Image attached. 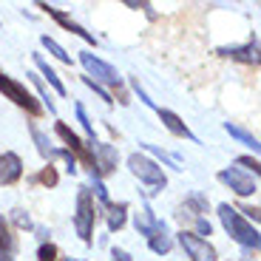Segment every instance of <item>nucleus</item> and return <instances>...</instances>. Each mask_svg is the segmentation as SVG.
<instances>
[{
	"label": "nucleus",
	"mask_w": 261,
	"mask_h": 261,
	"mask_svg": "<svg viewBox=\"0 0 261 261\" xmlns=\"http://www.w3.org/2000/svg\"><path fill=\"white\" fill-rule=\"evenodd\" d=\"M40 179H43L46 185H54V182H57V173H54V170L48 168V170H43V173H40Z\"/></svg>",
	"instance_id": "23"
},
{
	"label": "nucleus",
	"mask_w": 261,
	"mask_h": 261,
	"mask_svg": "<svg viewBox=\"0 0 261 261\" xmlns=\"http://www.w3.org/2000/svg\"><path fill=\"white\" fill-rule=\"evenodd\" d=\"M77 117H80V122H83V128L94 137V128H91V122H88V117H85V108H83V105H77Z\"/></svg>",
	"instance_id": "19"
},
{
	"label": "nucleus",
	"mask_w": 261,
	"mask_h": 261,
	"mask_svg": "<svg viewBox=\"0 0 261 261\" xmlns=\"http://www.w3.org/2000/svg\"><path fill=\"white\" fill-rule=\"evenodd\" d=\"M196 230H199L202 236H210V224L204 222V219H196Z\"/></svg>",
	"instance_id": "25"
},
{
	"label": "nucleus",
	"mask_w": 261,
	"mask_h": 261,
	"mask_svg": "<svg viewBox=\"0 0 261 261\" xmlns=\"http://www.w3.org/2000/svg\"><path fill=\"white\" fill-rule=\"evenodd\" d=\"M94 153L102 159V165H99V170H102V173H108V170L117 168V150H114L111 145H97V148H94Z\"/></svg>",
	"instance_id": "10"
},
{
	"label": "nucleus",
	"mask_w": 261,
	"mask_h": 261,
	"mask_svg": "<svg viewBox=\"0 0 261 261\" xmlns=\"http://www.w3.org/2000/svg\"><path fill=\"white\" fill-rule=\"evenodd\" d=\"M43 46H46L48 51L54 54V57H60V60H63V63H71V57H68V54L63 51V46H57V43H54L51 37H43Z\"/></svg>",
	"instance_id": "16"
},
{
	"label": "nucleus",
	"mask_w": 261,
	"mask_h": 261,
	"mask_svg": "<svg viewBox=\"0 0 261 261\" xmlns=\"http://www.w3.org/2000/svg\"><path fill=\"white\" fill-rule=\"evenodd\" d=\"M0 91L6 94L9 99H14V102H17L20 108H26V111H32V114H40V108L34 105V99L29 97L26 88H23V85H17L14 80H9L6 74H0Z\"/></svg>",
	"instance_id": "5"
},
{
	"label": "nucleus",
	"mask_w": 261,
	"mask_h": 261,
	"mask_svg": "<svg viewBox=\"0 0 261 261\" xmlns=\"http://www.w3.org/2000/svg\"><path fill=\"white\" fill-rule=\"evenodd\" d=\"M239 165H247V168H253V176H255V173H258V159L242 156V159H239Z\"/></svg>",
	"instance_id": "22"
},
{
	"label": "nucleus",
	"mask_w": 261,
	"mask_h": 261,
	"mask_svg": "<svg viewBox=\"0 0 261 261\" xmlns=\"http://www.w3.org/2000/svg\"><path fill=\"white\" fill-rule=\"evenodd\" d=\"M179 244L188 250V255H190L193 261H216V250L210 247L204 239H199V236H193V233H179Z\"/></svg>",
	"instance_id": "4"
},
{
	"label": "nucleus",
	"mask_w": 261,
	"mask_h": 261,
	"mask_svg": "<svg viewBox=\"0 0 261 261\" xmlns=\"http://www.w3.org/2000/svg\"><path fill=\"white\" fill-rule=\"evenodd\" d=\"M128 165H130V170H134V176H139L145 185H148V196L159 193V190L165 188V173H162V168H156L150 159L134 153V156L128 159Z\"/></svg>",
	"instance_id": "2"
},
{
	"label": "nucleus",
	"mask_w": 261,
	"mask_h": 261,
	"mask_svg": "<svg viewBox=\"0 0 261 261\" xmlns=\"http://www.w3.org/2000/svg\"><path fill=\"white\" fill-rule=\"evenodd\" d=\"M125 224V204H117L111 207V216H108V227L111 230H119Z\"/></svg>",
	"instance_id": "15"
},
{
	"label": "nucleus",
	"mask_w": 261,
	"mask_h": 261,
	"mask_svg": "<svg viewBox=\"0 0 261 261\" xmlns=\"http://www.w3.org/2000/svg\"><path fill=\"white\" fill-rule=\"evenodd\" d=\"M219 179H222L224 185H230V188H233L239 196H250V193H255V179H250V176H244V173H239L236 168L222 170V173H219Z\"/></svg>",
	"instance_id": "7"
},
{
	"label": "nucleus",
	"mask_w": 261,
	"mask_h": 261,
	"mask_svg": "<svg viewBox=\"0 0 261 261\" xmlns=\"http://www.w3.org/2000/svg\"><path fill=\"white\" fill-rule=\"evenodd\" d=\"M150 247H153V253H168L170 250V239H159V236H153V239H150Z\"/></svg>",
	"instance_id": "18"
},
{
	"label": "nucleus",
	"mask_w": 261,
	"mask_h": 261,
	"mask_svg": "<svg viewBox=\"0 0 261 261\" xmlns=\"http://www.w3.org/2000/svg\"><path fill=\"white\" fill-rule=\"evenodd\" d=\"M54 255H57V250L48 244V247H40V261H54Z\"/></svg>",
	"instance_id": "21"
},
{
	"label": "nucleus",
	"mask_w": 261,
	"mask_h": 261,
	"mask_svg": "<svg viewBox=\"0 0 261 261\" xmlns=\"http://www.w3.org/2000/svg\"><path fill=\"white\" fill-rule=\"evenodd\" d=\"M34 60H37V65H40V68H43V74H46V77H48V83L54 85V91H57V94H65V85L60 83V77H57V74L51 71V65H48V63H46V60H43V57H34Z\"/></svg>",
	"instance_id": "14"
},
{
	"label": "nucleus",
	"mask_w": 261,
	"mask_h": 261,
	"mask_svg": "<svg viewBox=\"0 0 261 261\" xmlns=\"http://www.w3.org/2000/svg\"><path fill=\"white\" fill-rule=\"evenodd\" d=\"M74 227H77V233H80V239L83 242H88L91 239V227H94V210H91V196L85 193H80V199H77V216H74Z\"/></svg>",
	"instance_id": "3"
},
{
	"label": "nucleus",
	"mask_w": 261,
	"mask_h": 261,
	"mask_svg": "<svg viewBox=\"0 0 261 261\" xmlns=\"http://www.w3.org/2000/svg\"><path fill=\"white\" fill-rule=\"evenodd\" d=\"M80 60H83V65L88 68V74H94V80H102V83H108V85H119L117 68H111L108 63H102V60L91 57V54H83Z\"/></svg>",
	"instance_id": "6"
},
{
	"label": "nucleus",
	"mask_w": 261,
	"mask_h": 261,
	"mask_svg": "<svg viewBox=\"0 0 261 261\" xmlns=\"http://www.w3.org/2000/svg\"><path fill=\"white\" fill-rule=\"evenodd\" d=\"M34 139H37V145H40V153H43V156H57V150H54L51 145H48V139L43 137L40 130H34Z\"/></svg>",
	"instance_id": "17"
},
{
	"label": "nucleus",
	"mask_w": 261,
	"mask_h": 261,
	"mask_svg": "<svg viewBox=\"0 0 261 261\" xmlns=\"http://www.w3.org/2000/svg\"><path fill=\"white\" fill-rule=\"evenodd\" d=\"M219 216H222V222H224V227H227V233L233 236L239 244H244V247H258V230H255L253 224L244 222V219L236 213L230 204H222V207H219Z\"/></svg>",
	"instance_id": "1"
},
{
	"label": "nucleus",
	"mask_w": 261,
	"mask_h": 261,
	"mask_svg": "<svg viewBox=\"0 0 261 261\" xmlns=\"http://www.w3.org/2000/svg\"><path fill=\"white\" fill-rule=\"evenodd\" d=\"M14 222H17L20 227H32V219H29L23 210H14Z\"/></svg>",
	"instance_id": "20"
},
{
	"label": "nucleus",
	"mask_w": 261,
	"mask_h": 261,
	"mask_svg": "<svg viewBox=\"0 0 261 261\" xmlns=\"http://www.w3.org/2000/svg\"><path fill=\"white\" fill-rule=\"evenodd\" d=\"M114 261H130V255L125 250H114Z\"/></svg>",
	"instance_id": "26"
},
{
	"label": "nucleus",
	"mask_w": 261,
	"mask_h": 261,
	"mask_svg": "<svg viewBox=\"0 0 261 261\" xmlns=\"http://www.w3.org/2000/svg\"><path fill=\"white\" fill-rule=\"evenodd\" d=\"M159 117H162V122L168 125V130H173L176 137H185V139H193V134L188 130V125L182 122V119L176 117L173 111H159Z\"/></svg>",
	"instance_id": "9"
},
{
	"label": "nucleus",
	"mask_w": 261,
	"mask_h": 261,
	"mask_svg": "<svg viewBox=\"0 0 261 261\" xmlns=\"http://www.w3.org/2000/svg\"><path fill=\"white\" fill-rule=\"evenodd\" d=\"M94 190H97V196L102 199V202H108V190H105L102 182H94Z\"/></svg>",
	"instance_id": "24"
},
{
	"label": "nucleus",
	"mask_w": 261,
	"mask_h": 261,
	"mask_svg": "<svg viewBox=\"0 0 261 261\" xmlns=\"http://www.w3.org/2000/svg\"><path fill=\"white\" fill-rule=\"evenodd\" d=\"M227 134H233L236 139H242L244 145H250L253 150H258V139L253 137V134H247V130H242L239 125H233V122H227Z\"/></svg>",
	"instance_id": "12"
},
{
	"label": "nucleus",
	"mask_w": 261,
	"mask_h": 261,
	"mask_svg": "<svg viewBox=\"0 0 261 261\" xmlns=\"http://www.w3.org/2000/svg\"><path fill=\"white\" fill-rule=\"evenodd\" d=\"M137 227L142 230V233L153 236V227H162V222H156V219L150 216V210H148V207H142V213L137 216Z\"/></svg>",
	"instance_id": "11"
},
{
	"label": "nucleus",
	"mask_w": 261,
	"mask_h": 261,
	"mask_svg": "<svg viewBox=\"0 0 261 261\" xmlns=\"http://www.w3.org/2000/svg\"><path fill=\"white\" fill-rule=\"evenodd\" d=\"M12 253H14V239L9 236L6 222L0 219V255H12Z\"/></svg>",
	"instance_id": "13"
},
{
	"label": "nucleus",
	"mask_w": 261,
	"mask_h": 261,
	"mask_svg": "<svg viewBox=\"0 0 261 261\" xmlns=\"http://www.w3.org/2000/svg\"><path fill=\"white\" fill-rule=\"evenodd\" d=\"M20 173H23V162H20L17 153H3L0 156V185L17 182Z\"/></svg>",
	"instance_id": "8"
}]
</instances>
